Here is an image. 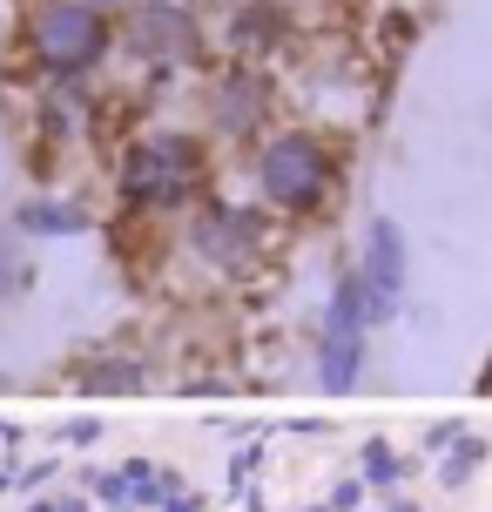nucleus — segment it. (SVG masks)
<instances>
[{
  "label": "nucleus",
  "instance_id": "b1692460",
  "mask_svg": "<svg viewBox=\"0 0 492 512\" xmlns=\"http://www.w3.org/2000/svg\"><path fill=\"white\" fill-rule=\"evenodd\" d=\"M311 512H331V506H311Z\"/></svg>",
  "mask_w": 492,
  "mask_h": 512
},
{
  "label": "nucleus",
  "instance_id": "5701e85b",
  "mask_svg": "<svg viewBox=\"0 0 492 512\" xmlns=\"http://www.w3.org/2000/svg\"><path fill=\"white\" fill-rule=\"evenodd\" d=\"M7 486H14V472H0V492H7Z\"/></svg>",
  "mask_w": 492,
  "mask_h": 512
},
{
  "label": "nucleus",
  "instance_id": "39448f33",
  "mask_svg": "<svg viewBox=\"0 0 492 512\" xmlns=\"http://www.w3.org/2000/svg\"><path fill=\"white\" fill-rule=\"evenodd\" d=\"M270 209L263 203H230V196H216L209 189L203 203L182 216V250L203 263L209 277H257L263 263H270Z\"/></svg>",
  "mask_w": 492,
  "mask_h": 512
},
{
  "label": "nucleus",
  "instance_id": "1a4fd4ad",
  "mask_svg": "<svg viewBox=\"0 0 492 512\" xmlns=\"http://www.w3.org/2000/svg\"><path fill=\"white\" fill-rule=\"evenodd\" d=\"M284 7L277 0H230V14H223V27H216V48H223V61H250V68H263L270 54L284 48Z\"/></svg>",
  "mask_w": 492,
  "mask_h": 512
},
{
  "label": "nucleus",
  "instance_id": "2eb2a0df",
  "mask_svg": "<svg viewBox=\"0 0 492 512\" xmlns=\"http://www.w3.org/2000/svg\"><path fill=\"white\" fill-rule=\"evenodd\" d=\"M398 472H405V459L391 452L385 438H371L364 445V486H398Z\"/></svg>",
  "mask_w": 492,
  "mask_h": 512
},
{
  "label": "nucleus",
  "instance_id": "9d476101",
  "mask_svg": "<svg viewBox=\"0 0 492 512\" xmlns=\"http://www.w3.org/2000/svg\"><path fill=\"white\" fill-rule=\"evenodd\" d=\"M88 230H95V209L75 203V196L34 189L14 203V236H27V243H61V236H88Z\"/></svg>",
  "mask_w": 492,
  "mask_h": 512
},
{
  "label": "nucleus",
  "instance_id": "6e6552de",
  "mask_svg": "<svg viewBox=\"0 0 492 512\" xmlns=\"http://www.w3.org/2000/svg\"><path fill=\"white\" fill-rule=\"evenodd\" d=\"M364 277V304H371V331L398 317L405 304V277H412V256H405V230L391 223V216H371V230H364V250L351 263Z\"/></svg>",
  "mask_w": 492,
  "mask_h": 512
},
{
  "label": "nucleus",
  "instance_id": "f03ea898",
  "mask_svg": "<svg viewBox=\"0 0 492 512\" xmlns=\"http://www.w3.org/2000/svg\"><path fill=\"white\" fill-rule=\"evenodd\" d=\"M250 189L277 223H317L344 189V149L311 122H277L250 149Z\"/></svg>",
  "mask_w": 492,
  "mask_h": 512
},
{
  "label": "nucleus",
  "instance_id": "a211bd4d",
  "mask_svg": "<svg viewBox=\"0 0 492 512\" xmlns=\"http://www.w3.org/2000/svg\"><path fill=\"white\" fill-rule=\"evenodd\" d=\"M61 438H68V445H95V438H102V418H68Z\"/></svg>",
  "mask_w": 492,
  "mask_h": 512
},
{
  "label": "nucleus",
  "instance_id": "7ed1b4c3",
  "mask_svg": "<svg viewBox=\"0 0 492 512\" xmlns=\"http://www.w3.org/2000/svg\"><path fill=\"white\" fill-rule=\"evenodd\" d=\"M115 61V14L88 0H21L14 14V75L34 81H95Z\"/></svg>",
  "mask_w": 492,
  "mask_h": 512
},
{
  "label": "nucleus",
  "instance_id": "f3484780",
  "mask_svg": "<svg viewBox=\"0 0 492 512\" xmlns=\"http://www.w3.org/2000/svg\"><path fill=\"white\" fill-rule=\"evenodd\" d=\"M27 512H88V492H34Z\"/></svg>",
  "mask_w": 492,
  "mask_h": 512
},
{
  "label": "nucleus",
  "instance_id": "aec40b11",
  "mask_svg": "<svg viewBox=\"0 0 492 512\" xmlns=\"http://www.w3.org/2000/svg\"><path fill=\"white\" fill-rule=\"evenodd\" d=\"M54 472H61V459H41V465H27V472H21V486H34V492H41V486L54 479Z\"/></svg>",
  "mask_w": 492,
  "mask_h": 512
},
{
  "label": "nucleus",
  "instance_id": "dca6fc26",
  "mask_svg": "<svg viewBox=\"0 0 492 512\" xmlns=\"http://www.w3.org/2000/svg\"><path fill=\"white\" fill-rule=\"evenodd\" d=\"M479 452H486L479 438H459V452H452V459L439 465V479H445V486H466V472L479 465Z\"/></svg>",
  "mask_w": 492,
  "mask_h": 512
},
{
  "label": "nucleus",
  "instance_id": "4468645a",
  "mask_svg": "<svg viewBox=\"0 0 492 512\" xmlns=\"http://www.w3.org/2000/svg\"><path fill=\"white\" fill-rule=\"evenodd\" d=\"M81 486H88V499H95L102 512H135L129 479H122V465H115V472H95V465H88V472H81Z\"/></svg>",
  "mask_w": 492,
  "mask_h": 512
},
{
  "label": "nucleus",
  "instance_id": "ddd939ff",
  "mask_svg": "<svg viewBox=\"0 0 492 512\" xmlns=\"http://www.w3.org/2000/svg\"><path fill=\"white\" fill-rule=\"evenodd\" d=\"M21 243L27 236H0V304H14L27 283H34V263H27Z\"/></svg>",
  "mask_w": 492,
  "mask_h": 512
},
{
  "label": "nucleus",
  "instance_id": "20e7f679",
  "mask_svg": "<svg viewBox=\"0 0 492 512\" xmlns=\"http://www.w3.org/2000/svg\"><path fill=\"white\" fill-rule=\"evenodd\" d=\"M216 34L189 0H129L115 14V54H129L149 75H196L209 68Z\"/></svg>",
  "mask_w": 492,
  "mask_h": 512
},
{
  "label": "nucleus",
  "instance_id": "f257e3e1",
  "mask_svg": "<svg viewBox=\"0 0 492 512\" xmlns=\"http://www.w3.org/2000/svg\"><path fill=\"white\" fill-rule=\"evenodd\" d=\"M216 189V142L196 128H135L115 155V203L129 216H189Z\"/></svg>",
  "mask_w": 492,
  "mask_h": 512
},
{
  "label": "nucleus",
  "instance_id": "f8f14e48",
  "mask_svg": "<svg viewBox=\"0 0 492 512\" xmlns=\"http://www.w3.org/2000/svg\"><path fill=\"white\" fill-rule=\"evenodd\" d=\"M122 479H129V499L135 506H169V492H182V479L169 472V465H156V459H129L122 465Z\"/></svg>",
  "mask_w": 492,
  "mask_h": 512
},
{
  "label": "nucleus",
  "instance_id": "4be33fe9",
  "mask_svg": "<svg viewBox=\"0 0 492 512\" xmlns=\"http://www.w3.org/2000/svg\"><path fill=\"white\" fill-rule=\"evenodd\" d=\"M479 391H492V364H486V378H479Z\"/></svg>",
  "mask_w": 492,
  "mask_h": 512
},
{
  "label": "nucleus",
  "instance_id": "412c9836",
  "mask_svg": "<svg viewBox=\"0 0 492 512\" xmlns=\"http://www.w3.org/2000/svg\"><path fill=\"white\" fill-rule=\"evenodd\" d=\"M88 7H102V14H122V7H129V0H88Z\"/></svg>",
  "mask_w": 492,
  "mask_h": 512
},
{
  "label": "nucleus",
  "instance_id": "0eeeda50",
  "mask_svg": "<svg viewBox=\"0 0 492 512\" xmlns=\"http://www.w3.org/2000/svg\"><path fill=\"white\" fill-rule=\"evenodd\" d=\"M364 351H371V304H364V277L337 270L331 304H324V331H317V384L344 398L364 378Z\"/></svg>",
  "mask_w": 492,
  "mask_h": 512
},
{
  "label": "nucleus",
  "instance_id": "423d86ee",
  "mask_svg": "<svg viewBox=\"0 0 492 512\" xmlns=\"http://www.w3.org/2000/svg\"><path fill=\"white\" fill-rule=\"evenodd\" d=\"M277 128V81L250 68V61H223L203 81V135L230 142V149H257Z\"/></svg>",
  "mask_w": 492,
  "mask_h": 512
},
{
  "label": "nucleus",
  "instance_id": "9b49d317",
  "mask_svg": "<svg viewBox=\"0 0 492 512\" xmlns=\"http://www.w3.org/2000/svg\"><path fill=\"white\" fill-rule=\"evenodd\" d=\"M75 384L81 391H142L149 384V364L129 358V351H102V358H88L75 371Z\"/></svg>",
  "mask_w": 492,
  "mask_h": 512
},
{
  "label": "nucleus",
  "instance_id": "6ab92c4d",
  "mask_svg": "<svg viewBox=\"0 0 492 512\" xmlns=\"http://www.w3.org/2000/svg\"><path fill=\"white\" fill-rule=\"evenodd\" d=\"M358 499H364V479H344V486L331 492V512H358Z\"/></svg>",
  "mask_w": 492,
  "mask_h": 512
}]
</instances>
